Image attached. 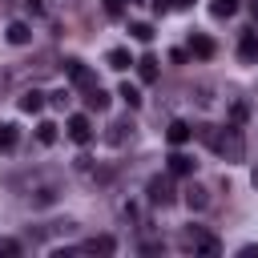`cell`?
I'll return each mask as SVG.
<instances>
[{"mask_svg": "<svg viewBox=\"0 0 258 258\" xmlns=\"http://www.w3.org/2000/svg\"><path fill=\"white\" fill-rule=\"evenodd\" d=\"M218 153H222L226 161H242V153H246V145H242V129H238V125H226V129H222V141H218Z\"/></svg>", "mask_w": 258, "mask_h": 258, "instance_id": "1", "label": "cell"}, {"mask_svg": "<svg viewBox=\"0 0 258 258\" xmlns=\"http://www.w3.org/2000/svg\"><path fill=\"white\" fill-rule=\"evenodd\" d=\"M69 137H73L77 145H89V141H93V125H89L85 113H73V117H69Z\"/></svg>", "mask_w": 258, "mask_h": 258, "instance_id": "2", "label": "cell"}, {"mask_svg": "<svg viewBox=\"0 0 258 258\" xmlns=\"http://www.w3.org/2000/svg\"><path fill=\"white\" fill-rule=\"evenodd\" d=\"M149 202H153V206H161V210H165V206H173V185H169L165 177H153V181H149Z\"/></svg>", "mask_w": 258, "mask_h": 258, "instance_id": "3", "label": "cell"}, {"mask_svg": "<svg viewBox=\"0 0 258 258\" xmlns=\"http://www.w3.org/2000/svg\"><path fill=\"white\" fill-rule=\"evenodd\" d=\"M238 60H242V64H258V32H242V40H238Z\"/></svg>", "mask_w": 258, "mask_h": 258, "instance_id": "4", "label": "cell"}, {"mask_svg": "<svg viewBox=\"0 0 258 258\" xmlns=\"http://www.w3.org/2000/svg\"><path fill=\"white\" fill-rule=\"evenodd\" d=\"M165 165H169V173H177V177L194 173V157H189V153H181V149H173V153L165 157Z\"/></svg>", "mask_w": 258, "mask_h": 258, "instance_id": "5", "label": "cell"}, {"mask_svg": "<svg viewBox=\"0 0 258 258\" xmlns=\"http://www.w3.org/2000/svg\"><path fill=\"white\" fill-rule=\"evenodd\" d=\"M165 137H169V145H185V141L194 137V125H189V121H169Z\"/></svg>", "mask_w": 258, "mask_h": 258, "instance_id": "6", "label": "cell"}, {"mask_svg": "<svg viewBox=\"0 0 258 258\" xmlns=\"http://www.w3.org/2000/svg\"><path fill=\"white\" fill-rule=\"evenodd\" d=\"M4 36H8V44H28V40H32V28H28L24 20H12V24L4 28Z\"/></svg>", "mask_w": 258, "mask_h": 258, "instance_id": "7", "label": "cell"}, {"mask_svg": "<svg viewBox=\"0 0 258 258\" xmlns=\"http://www.w3.org/2000/svg\"><path fill=\"white\" fill-rule=\"evenodd\" d=\"M85 105L97 109V113H105V109H109V93H105L101 85H89V89H85Z\"/></svg>", "mask_w": 258, "mask_h": 258, "instance_id": "8", "label": "cell"}, {"mask_svg": "<svg viewBox=\"0 0 258 258\" xmlns=\"http://www.w3.org/2000/svg\"><path fill=\"white\" fill-rule=\"evenodd\" d=\"M189 52H194V56H202V60H210V56H214V40H210V36H202V32H194V36H189Z\"/></svg>", "mask_w": 258, "mask_h": 258, "instance_id": "9", "label": "cell"}, {"mask_svg": "<svg viewBox=\"0 0 258 258\" xmlns=\"http://www.w3.org/2000/svg\"><path fill=\"white\" fill-rule=\"evenodd\" d=\"M64 69H69V77H73L77 85H85V89L93 85V77H89V69H85V60H77V56H73V60H64Z\"/></svg>", "mask_w": 258, "mask_h": 258, "instance_id": "10", "label": "cell"}, {"mask_svg": "<svg viewBox=\"0 0 258 258\" xmlns=\"http://www.w3.org/2000/svg\"><path fill=\"white\" fill-rule=\"evenodd\" d=\"M40 109H44V93L28 89V93L20 97V113H40Z\"/></svg>", "mask_w": 258, "mask_h": 258, "instance_id": "11", "label": "cell"}, {"mask_svg": "<svg viewBox=\"0 0 258 258\" xmlns=\"http://www.w3.org/2000/svg\"><path fill=\"white\" fill-rule=\"evenodd\" d=\"M185 206H189V210H206V206H210V194H206L202 185H189V189H185Z\"/></svg>", "mask_w": 258, "mask_h": 258, "instance_id": "12", "label": "cell"}, {"mask_svg": "<svg viewBox=\"0 0 258 258\" xmlns=\"http://www.w3.org/2000/svg\"><path fill=\"white\" fill-rule=\"evenodd\" d=\"M105 60H109V69H117V73H125L129 64H137V60H129V52H125V48H109V56H105Z\"/></svg>", "mask_w": 258, "mask_h": 258, "instance_id": "13", "label": "cell"}, {"mask_svg": "<svg viewBox=\"0 0 258 258\" xmlns=\"http://www.w3.org/2000/svg\"><path fill=\"white\" fill-rule=\"evenodd\" d=\"M117 97H121V101H125L129 109H137V105H141V89H137V85H129V81H125V85L117 89Z\"/></svg>", "mask_w": 258, "mask_h": 258, "instance_id": "14", "label": "cell"}, {"mask_svg": "<svg viewBox=\"0 0 258 258\" xmlns=\"http://www.w3.org/2000/svg\"><path fill=\"white\" fill-rule=\"evenodd\" d=\"M137 73H141V81H145V85H149V81H157V60H153V56H141V60H137Z\"/></svg>", "mask_w": 258, "mask_h": 258, "instance_id": "15", "label": "cell"}, {"mask_svg": "<svg viewBox=\"0 0 258 258\" xmlns=\"http://www.w3.org/2000/svg\"><path fill=\"white\" fill-rule=\"evenodd\" d=\"M85 250H93V254H97V250H101V254H113V250H117V242H113L109 234H101V238H93V242H85Z\"/></svg>", "mask_w": 258, "mask_h": 258, "instance_id": "16", "label": "cell"}, {"mask_svg": "<svg viewBox=\"0 0 258 258\" xmlns=\"http://www.w3.org/2000/svg\"><path fill=\"white\" fill-rule=\"evenodd\" d=\"M234 12H238V0H214L210 4V16H218V20L222 16H234Z\"/></svg>", "mask_w": 258, "mask_h": 258, "instance_id": "17", "label": "cell"}, {"mask_svg": "<svg viewBox=\"0 0 258 258\" xmlns=\"http://www.w3.org/2000/svg\"><path fill=\"white\" fill-rule=\"evenodd\" d=\"M36 141H40V145H52V141H56V125H52V121H40V125H36Z\"/></svg>", "mask_w": 258, "mask_h": 258, "instance_id": "18", "label": "cell"}, {"mask_svg": "<svg viewBox=\"0 0 258 258\" xmlns=\"http://www.w3.org/2000/svg\"><path fill=\"white\" fill-rule=\"evenodd\" d=\"M16 137H20V133H16V125L0 121V149H12V145H16Z\"/></svg>", "mask_w": 258, "mask_h": 258, "instance_id": "19", "label": "cell"}, {"mask_svg": "<svg viewBox=\"0 0 258 258\" xmlns=\"http://www.w3.org/2000/svg\"><path fill=\"white\" fill-rule=\"evenodd\" d=\"M129 32H133V40H141V44H149V40H153V28H149L145 20H137V24H129Z\"/></svg>", "mask_w": 258, "mask_h": 258, "instance_id": "20", "label": "cell"}, {"mask_svg": "<svg viewBox=\"0 0 258 258\" xmlns=\"http://www.w3.org/2000/svg\"><path fill=\"white\" fill-rule=\"evenodd\" d=\"M28 202H32V206H52V202H56V189H52V185H44V189H36Z\"/></svg>", "mask_w": 258, "mask_h": 258, "instance_id": "21", "label": "cell"}, {"mask_svg": "<svg viewBox=\"0 0 258 258\" xmlns=\"http://www.w3.org/2000/svg\"><path fill=\"white\" fill-rule=\"evenodd\" d=\"M109 129H113V133H109V141H113V145H121V141H125V129H133V125H129V121H113Z\"/></svg>", "mask_w": 258, "mask_h": 258, "instance_id": "22", "label": "cell"}, {"mask_svg": "<svg viewBox=\"0 0 258 258\" xmlns=\"http://www.w3.org/2000/svg\"><path fill=\"white\" fill-rule=\"evenodd\" d=\"M246 113H250V105H246V101H234V109H230L234 125H242V121H246Z\"/></svg>", "mask_w": 258, "mask_h": 258, "instance_id": "23", "label": "cell"}, {"mask_svg": "<svg viewBox=\"0 0 258 258\" xmlns=\"http://www.w3.org/2000/svg\"><path fill=\"white\" fill-rule=\"evenodd\" d=\"M105 12H109V16H121V12H125V0H105Z\"/></svg>", "mask_w": 258, "mask_h": 258, "instance_id": "24", "label": "cell"}, {"mask_svg": "<svg viewBox=\"0 0 258 258\" xmlns=\"http://www.w3.org/2000/svg\"><path fill=\"white\" fill-rule=\"evenodd\" d=\"M48 101H52V105H56V109H60V105H64V101H69V93H64V89H56V93H48Z\"/></svg>", "mask_w": 258, "mask_h": 258, "instance_id": "25", "label": "cell"}, {"mask_svg": "<svg viewBox=\"0 0 258 258\" xmlns=\"http://www.w3.org/2000/svg\"><path fill=\"white\" fill-rule=\"evenodd\" d=\"M0 254H20V242H12V238H8V242H0Z\"/></svg>", "mask_w": 258, "mask_h": 258, "instance_id": "26", "label": "cell"}, {"mask_svg": "<svg viewBox=\"0 0 258 258\" xmlns=\"http://www.w3.org/2000/svg\"><path fill=\"white\" fill-rule=\"evenodd\" d=\"M149 4H153V12H169L173 8V0H149Z\"/></svg>", "mask_w": 258, "mask_h": 258, "instance_id": "27", "label": "cell"}, {"mask_svg": "<svg viewBox=\"0 0 258 258\" xmlns=\"http://www.w3.org/2000/svg\"><path fill=\"white\" fill-rule=\"evenodd\" d=\"M24 4H28L32 12H40V8H44V0H24Z\"/></svg>", "mask_w": 258, "mask_h": 258, "instance_id": "28", "label": "cell"}, {"mask_svg": "<svg viewBox=\"0 0 258 258\" xmlns=\"http://www.w3.org/2000/svg\"><path fill=\"white\" fill-rule=\"evenodd\" d=\"M189 4H194V0H173V8H189Z\"/></svg>", "mask_w": 258, "mask_h": 258, "instance_id": "29", "label": "cell"}, {"mask_svg": "<svg viewBox=\"0 0 258 258\" xmlns=\"http://www.w3.org/2000/svg\"><path fill=\"white\" fill-rule=\"evenodd\" d=\"M250 181H254V189H258V169H254V173H250Z\"/></svg>", "mask_w": 258, "mask_h": 258, "instance_id": "30", "label": "cell"}, {"mask_svg": "<svg viewBox=\"0 0 258 258\" xmlns=\"http://www.w3.org/2000/svg\"><path fill=\"white\" fill-rule=\"evenodd\" d=\"M254 20H258V4H254Z\"/></svg>", "mask_w": 258, "mask_h": 258, "instance_id": "31", "label": "cell"}, {"mask_svg": "<svg viewBox=\"0 0 258 258\" xmlns=\"http://www.w3.org/2000/svg\"><path fill=\"white\" fill-rule=\"evenodd\" d=\"M129 4H141V0H129Z\"/></svg>", "mask_w": 258, "mask_h": 258, "instance_id": "32", "label": "cell"}]
</instances>
